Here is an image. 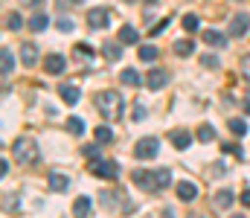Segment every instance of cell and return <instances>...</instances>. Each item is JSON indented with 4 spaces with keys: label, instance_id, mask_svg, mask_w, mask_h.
I'll use <instances>...</instances> for the list:
<instances>
[{
    "label": "cell",
    "instance_id": "cell-1",
    "mask_svg": "<svg viewBox=\"0 0 250 218\" xmlns=\"http://www.w3.org/2000/svg\"><path fill=\"white\" fill-rule=\"evenodd\" d=\"M131 178H134V183H137L143 192H163V189L172 183V172H169V169H154V172L137 169V172H131Z\"/></svg>",
    "mask_w": 250,
    "mask_h": 218
},
{
    "label": "cell",
    "instance_id": "cell-2",
    "mask_svg": "<svg viewBox=\"0 0 250 218\" xmlns=\"http://www.w3.org/2000/svg\"><path fill=\"white\" fill-rule=\"evenodd\" d=\"M96 105H99V111H102V117L108 122H117L123 117V96L117 90H102L96 96Z\"/></svg>",
    "mask_w": 250,
    "mask_h": 218
},
{
    "label": "cell",
    "instance_id": "cell-3",
    "mask_svg": "<svg viewBox=\"0 0 250 218\" xmlns=\"http://www.w3.org/2000/svg\"><path fill=\"white\" fill-rule=\"evenodd\" d=\"M12 154H15V160L23 163V166L38 163V143H35L32 137H18V140L12 143Z\"/></svg>",
    "mask_w": 250,
    "mask_h": 218
},
{
    "label": "cell",
    "instance_id": "cell-4",
    "mask_svg": "<svg viewBox=\"0 0 250 218\" xmlns=\"http://www.w3.org/2000/svg\"><path fill=\"white\" fill-rule=\"evenodd\" d=\"M87 172H93L96 178H105V180H117L120 178V166L114 163V160H90L87 163Z\"/></svg>",
    "mask_w": 250,
    "mask_h": 218
},
{
    "label": "cell",
    "instance_id": "cell-5",
    "mask_svg": "<svg viewBox=\"0 0 250 218\" xmlns=\"http://www.w3.org/2000/svg\"><path fill=\"white\" fill-rule=\"evenodd\" d=\"M157 151H160L157 137H143L140 143L134 145V157L137 160H151V157H157Z\"/></svg>",
    "mask_w": 250,
    "mask_h": 218
},
{
    "label": "cell",
    "instance_id": "cell-6",
    "mask_svg": "<svg viewBox=\"0 0 250 218\" xmlns=\"http://www.w3.org/2000/svg\"><path fill=\"white\" fill-rule=\"evenodd\" d=\"M233 38H245L250 32V15L248 12H239V15H233V20H230V29H227Z\"/></svg>",
    "mask_w": 250,
    "mask_h": 218
},
{
    "label": "cell",
    "instance_id": "cell-7",
    "mask_svg": "<svg viewBox=\"0 0 250 218\" xmlns=\"http://www.w3.org/2000/svg\"><path fill=\"white\" fill-rule=\"evenodd\" d=\"M87 23H90V29H105L111 23V12H105L102 6L87 9Z\"/></svg>",
    "mask_w": 250,
    "mask_h": 218
},
{
    "label": "cell",
    "instance_id": "cell-8",
    "mask_svg": "<svg viewBox=\"0 0 250 218\" xmlns=\"http://www.w3.org/2000/svg\"><path fill=\"white\" fill-rule=\"evenodd\" d=\"M166 84H169V73L166 70H151L146 76V87L148 90H163Z\"/></svg>",
    "mask_w": 250,
    "mask_h": 218
},
{
    "label": "cell",
    "instance_id": "cell-9",
    "mask_svg": "<svg viewBox=\"0 0 250 218\" xmlns=\"http://www.w3.org/2000/svg\"><path fill=\"white\" fill-rule=\"evenodd\" d=\"M44 67H47V73H53V76H59V73H64L67 70V61H64V56H47L44 59Z\"/></svg>",
    "mask_w": 250,
    "mask_h": 218
},
{
    "label": "cell",
    "instance_id": "cell-10",
    "mask_svg": "<svg viewBox=\"0 0 250 218\" xmlns=\"http://www.w3.org/2000/svg\"><path fill=\"white\" fill-rule=\"evenodd\" d=\"M21 61H23L26 67H35V61H38V47L26 41V44L21 47Z\"/></svg>",
    "mask_w": 250,
    "mask_h": 218
},
{
    "label": "cell",
    "instance_id": "cell-11",
    "mask_svg": "<svg viewBox=\"0 0 250 218\" xmlns=\"http://www.w3.org/2000/svg\"><path fill=\"white\" fill-rule=\"evenodd\" d=\"M169 140H172L175 148H181V151H184V148H189V143H192V134L184 131V128H178V131H172V134H169Z\"/></svg>",
    "mask_w": 250,
    "mask_h": 218
},
{
    "label": "cell",
    "instance_id": "cell-12",
    "mask_svg": "<svg viewBox=\"0 0 250 218\" xmlns=\"http://www.w3.org/2000/svg\"><path fill=\"white\" fill-rule=\"evenodd\" d=\"M204 41H207L209 47H221V50L227 47V35L218 32V29H207V32H204Z\"/></svg>",
    "mask_w": 250,
    "mask_h": 218
},
{
    "label": "cell",
    "instance_id": "cell-13",
    "mask_svg": "<svg viewBox=\"0 0 250 218\" xmlns=\"http://www.w3.org/2000/svg\"><path fill=\"white\" fill-rule=\"evenodd\" d=\"M175 192H178V198H181V201H192V198L198 195V186H195V183H189V180H181V183L175 186Z\"/></svg>",
    "mask_w": 250,
    "mask_h": 218
},
{
    "label": "cell",
    "instance_id": "cell-14",
    "mask_svg": "<svg viewBox=\"0 0 250 218\" xmlns=\"http://www.w3.org/2000/svg\"><path fill=\"white\" fill-rule=\"evenodd\" d=\"M59 93H62V99L67 102V105H76V102L82 99V90H79V87H73V84H62V87H59Z\"/></svg>",
    "mask_w": 250,
    "mask_h": 218
},
{
    "label": "cell",
    "instance_id": "cell-15",
    "mask_svg": "<svg viewBox=\"0 0 250 218\" xmlns=\"http://www.w3.org/2000/svg\"><path fill=\"white\" fill-rule=\"evenodd\" d=\"M70 186V178L67 175H62V172H50V189L53 192H64Z\"/></svg>",
    "mask_w": 250,
    "mask_h": 218
},
{
    "label": "cell",
    "instance_id": "cell-16",
    "mask_svg": "<svg viewBox=\"0 0 250 218\" xmlns=\"http://www.w3.org/2000/svg\"><path fill=\"white\" fill-rule=\"evenodd\" d=\"M212 204H215L218 210H230V207H233V192H230V189H221V192H215Z\"/></svg>",
    "mask_w": 250,
    "mask_h": 218
},
{
    "label": "cell",
    "instance_id": "cell-17",
    "mask_svg": "<svg viewBox=\"0 0 250 218\" xmlns=\"http://www.w3.org/2000/svg\"><path fill=\"white\" fill-rule=\"evenodd\" d=\"M120 44H140V32L125 23L123 29H120Z\"/></svg>",
    "mask_w": 250,
    "mask_h": 218
},
{
    "label": "cell",
    "instance_id": "cell-18",
    "mask_svg": "<svg viewBox=\"0 0 250 218\" xmlns=\"http://www.w3.org/2000/svg\"><path fill=\"white\" fill-rule=\"evenodd\" d=\"M73 213H76L79 218H87V216H90V198H87V195L76 198V204H73Z\"/></svg>",
    "mask_w": 250,
    "mask_h": 218
},
{
    "label": "cell",
    "instance_id": "cell-19",
    "mask_svg": "<svg viewBox=\"0 0 250 218\" xmlns=\"http://www.w3.org/2000/svg\"><path fill=\"white\" fill-rule=\"evenodd\" d=\"M102 53H105V59H108V61H120V59H123V47H120V44H114V41H108V44L102 47Z\"/></svg>",
    "mask_w": 250,
    "mask_h": 218
},
{
    "label": "cell",
    "instance_id": "cell-20",
    "mask_svg": "<svg viewBox=\"0 0 250 218\" xmlns=\"http://www.w3.org/2000/svg\"><path fill=\"white\" fill-rule=\"evenodd\" d=\"M157 56H160V53H157L154 44H140V61H148V64H151V61H157Z\"/></svg>",
    "mask_w": 250,
    "mask_h": 218
},
{
    "label": "cell",
    "instance_id": "cell-21",
    "mask_svg": "<svg viewBox=\"0 0 250 218\" xmlns=\"http://www.w3.org/2000/svg\"><path fill=\"white\" fill-rule=\"evenodd\" d=\"M67 131H70V134H76V137H82V134L87 131V125H84V119L70 117V119H67Z\"/></svg>",
    "mask_w": 250,
    "mask_h": 218
},
{
    "label": "cell",
    "instance_id": "cell-22",
    "mask_svg": "<svg viewBox=\"0 0 250 218\" xmlns=\"http://www.w3.org/2000/svg\"><path fill=\"white\" fill-rule=\"evenodd\" d=\"M0 56H3V79H9L12 70H15V56H12V50H6V47H3Z\"/></svg>",
    "mask_w": 250,
    "mask_h": 218
},
{
    "label": "cell",
    "instance_id": "cell-23",
    "mask_svg": "<svg viewBox=\"0 0 250 218\" xmlns=\"http://www.w3.org/2000/svg\"><path fill=\"white\" fill-rule=\"evenodd\" d=\"M120 81H123V84H131V87H137V84H140L143 79H140V73L134 70V67H128V70H123V76H120Z\"/></svg>",
    "mask_w": 250,
    "mask_h": 218
},
{
    "label": "cell",
    "instance_id": "cell-24",
    "mask_svg": "<svg viewBox=\"0 0 250 218\" xmlns=\"http://www.w3.org/2000/svg\"><path fill=\"white\" fill-rule=\"evenodd\" d=\"M29 26H32V32H41V29H47V15H44V12H35V15L29 18Z\"/></svg>",
    "mask_w": 250,
    "mask_h": 218
},
{
    "label": "cell",
    "instance_id": "cell-25",
    "mask_svg": "<svg viewBox=\"0 0 250 218\" xmlns=\"http://www.w3.org/2000/svg\"><path fill=\"white\" fill-rule=\"evenodd\" d=\"M172 50H175L178 56H192L195 44H192V41H175V44H172Z\"/></svg>",
    "mask_w": 250,
    "mask_h": 218
},
{
    "label": "cell",
    "instance_id": "cell-26",
    "mask_svg": "<svg viewBox=\"0 0 250 218\" xmlns=\"http://www.w3.org/2000/svg\"><path fill=\"white\" fill-rule=\"evenodd\" d=\"M198 140H201V143H212V140H215V128H212V125H201V128H198Z\"/></svg>",
    "mask_w": 250,
    "mask_h": 218
},
{
    "label": "cell",
    "instance_id": "cell-27",
    "mask_svg": "<svg viewBox=\"0 0 250 218\" xmlns=\"http://www.w3.org/2000/svg\"><path fill=\"white\" fill-rule=\"evenodd\" d=\"M227 125H230V131H233L236 137H245V134H248V125H245V119H230Z\"/></svg>",
    "mask_w": 250,
    "mask_h": 218
},
{
    "label": "cell",
    "instance_id": "cell-28",
    "mask_svg": "<svg viewBox=\"0 0 250 218\" xmlns=\"http://www.w3.org/2000/svg\"><path fill=\"white\" fill-rule=\"evenodd\" d=\"M111 140H114V131L108 125H99L96 128V143H111Z\"/></svg>",
    "mask_w": 250,
    "mask_h": 218
},
{
    "label": "cell",
    "instance_id": "cell-29",
    "mask_svg": "<svg viewBox=\"0 0 250 218\" xmlns=\"http://www.w3.org/2000/svg\"><path fill=\"white\" fill-rule=\"evenodd\" d=\"M201 64H204V67H209V70H215V67H221V59H218V56H212V53H207V56H201Z\"/></svg>",
    "mask_w": 250,
    "mask_h": 218
},
{
    "label": "cell",
    "instance_id": "cell-30",
    "mask_svg": "<svg viewBox=\"0 0 250 218\" xmlns=\"http://www.w3.org/2000/svg\"><path fill=\"white\" fill-rule=\"evenodd\" d=\"M181 23H184V29H187V32H195L201 20H198V15H184V20H181Z\"/></svg>",
    "mask_w": 250,
    "mask_h": 218
},
{
    "label": "cell",
    "instance_id": "cell-31",
    "mask_svg": "<svg viewBox=\"0 0 250 218\" xmlns=\"http://www.w3.org/2000/svg\"><path fill=\"white\" fill-rule=\"evenodd\" d=\"M21 23H23V20H21V15H18V12H12V15L6 18V26H9V29H21Z\"/></svg>",
    "mask_w": 250,
    "mask_h": 218
},
{
    "label": "cell",
    "instance_id": "cell-32",
    "mask_svg": "<svg viewBox=\"0 0 250 218\" xmlns=\"http://www.w3.org/2000/svg\"><path fill=\"white\" fill-rule=\"evenodd\" d=\"M221 151H224V154H236V157H245V154L239 151V145H236V143H224V145H221Z\"/></svg>",
    "mask_w": 250,
    "mask_h": 218
},
{
    "label": "cell",
    "instance_id": "cell-33",
    "mask_svg": "<svg viewBox=\"0 0 250 218\" xmlns=\"http://www.w3.org/2000/svg\"><path fill=\"white\" fill-rule=\"evenodd\" d=\"M82 151H84V157H90V160H99V145H84Z\"/></svg>",
    "mask_w": 250,
    "mask_h": 218
},
{
    "label": "cell",
    "instance_id": "cell-34",
    "mask_svg": "<svg viewBox=\"0 0 250 218\" xmlns=\"http://www.w3.org/2000/svg\"><path fill=\"white\" fill-rule=\"evenodd\" d=\"M56 26H59L62 32H70V29H73V20H70V18H59V20H56Z\"/></svg>",
    "mask_w": 250,
    "mask_h": 218
},
{
    "label": "cell",
    "instance_id": "cell-35",
    "mask_svg": "<svg viewBox=\"0 0 250 218\" xmlns=\"http://www.w3.org/2000/svg\"><path fill=\"white\" fill-rule=\"evenodd\" d=\"M242 73H245V79H250V56L242 59Z\"/></svg>",
    "mask_w": 250,
    "mask_h": 218
},
{
    "label": "cell",
    "instance_id": "cell-36",
    "mask_svg": "<svg viewBox=\"0 0 250 218\" xmlns=\"http://www.w3.org/2000/svg\"><path fill=\"white\" fill-rule=\"evenodd\" d=\"M166 26H169V20H160V23H157V26H154V29H151V35H160V32H163V29H166Z\"/></svg>",
    "mask_w": 250,
    "mask_h": 218
},
{
    "label": "cell",
    "instance_id": "cell-37",
    "mask_svg": "<svg viewBox=\"0 0 250 218\" xmlns=\"http://www.w3.org/2000/svg\"><path fill=\"white\" fill-rule=\"evenodd\" d=\"M143 117H146V108H143V105H137V108H134V119H143Z\"/></svg>",
    "mask_w": 250,
    "mask_h": 218
},
{
    "label": "cell",
    "instance_id": "cell-38",
    "mask_svg": "<svg viewBox=\"0 0 250 218\" xmlns=\"http://www.w3.org/2000/svg\"><path fill=\"white\" fill-rule=\"evenodd\" d=\"M239 198H242V204H245V207H250V189H245V192H242Z\"/></svg>",
    "mask_w": 250,
    "mask_h": 218
},
{
    "label": "cell",
    "instance_id": "cell-39",
    "mask_svg": "<svg viewBox=\"0 0 250 218\" xmlns=\"http://www.w3.org/2000/svg\"><path fill=\"white\" fill-rule=\"evenodd\" d=\"M242 105H245V114H248V117H250V99H245Z\"/></svg>",
    "mask_w": 250,
    "mask_h": 218
},
{
    "label": "cell",
    "instance_id": "cell-40",
    "mask_svg": "<svg viewBox=\"0 0 250 218\" xmlns=\"http://www.w3.org/2000/svg\"><path fill=\"white\" fill-rule=\"evenodd\" d=\"M163 218H172V210H163Z\"/></svg>",
    "mask_w": 250,
    "mask_h": 218
},
{
    "label": "cell",
    "instance_id": "cell-41",
    "mask_svg": "<svg viewBox=\"0 0 250 218\" xmlns=\"http://www.w3.org/2000/svg\"><path fill=\"white\" fill-rule=\"evenodd\" d=\"M23 3H29V6H35V3H41V0H23Z\"/></svg>",
    "mask_w": 250,
    "mask_h": 218
},
{
    "label": "cell",
    "instance_id": "cell-42",
    "mask_svg": "<svg viewBox=\"0 0 250 218\" xmlns=\"http://www.w3.org/2000/svg\"><path fill=\"white\" fill-rule=\"evenodd\" d=\"M189 218H209V216H189Z\"/></svg>",
    "mask_w": 250,
    "mask_h": 218
},
{
    "label": "cell",
    "instance_id": "cell-43",
    "mask_svg": "<svg viewBox=\"0 0 250 218\" xmlns=\"http://www.w3.org/2000/svg\"><path fill=\"white\" fill-rule=\"evenodd\" d=\"M233 218H245V216H233Z\"/></svg>",
    "mask_w": 250,
    "mask_h": 218
},
{
    "label": "cell",
    "instance_id": "cell-44",
    "mask_svg": "<svg viewBox=\"0 0 250 218\" xmlns=\"http://www.w3.org/2000/svg\"><path fill=\"white\" fill-rule=\"evenodd\" d=\"M76 3H84V0H76Z\"/></svg>",
    "mask_w": 250,
    "mask_h": 218
},
{
    "label": "cell",
    "instance_id": "cell-45",
    "mask_svg": "<svg viewBox=\"0 0 250 218\" xmlns=\"http://www.w3.org/2000/svg\"><path fill=\"white\" fill-rule=\"evenodd\" d=\"M151 3H154V0H151Z\"/></svg>",
    "mask_w": 250,
    "mask_h": 218
}]
</instances>
